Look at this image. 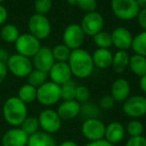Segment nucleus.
Instances as JSON below:
<instances>
[{"mask_svg":"<svg viewBox=\"0 0 146 146\" xmlns=\"http://www.w3.org/2000/svg\"><path fill=\"white\" fill-rule=\"evenodd\" d=\"M67 63L71 69L72 76L78 79H86L91 76L95 68L91 53L83 48L71 51L70 57Z\"/></svg>","mask_w":146,"mask_h":146,"instance_id":"1","label":"nucleus"},{"mask_svg":"<svg viewBox=\"0 0 146 146\" xmlns=\"http://www.w3.org/2000/svg\"><path fill=\"white\" fill-rule=\"evenodd\" d=\"M2 115L6 123L12 127H19L28 116L27 104L21 101L17 96H11L4 101Z\"/></svg>","mask_w":146,"mask_h":146,"instance_id":"2","label":"nucleus"},{"mask_svg":"<svg viewBox=\"0 0 146 146\" xmlns=\"http://www.w3.org/2000/svg\"><path fill=\"white\" fill-rule=\"evenodd\" d=\"M110 7L114 16L122 21L136 19L140 11L136 0H111Z\"/></svg>","mask_w":146,"mask_h":146,"instance_id":"3","label":"nucleus"},{"mask_svg":"<svg viewBox=\"0 0 146 146\" xmlns=\"http://www.w3.org/2000/svg\"><path fill=\"white\" fill-rule=\"evenodd\" d=\"M28 32L36 37L39 40H45L51 34L52 26L51 22L46 15L34 13L28 18L27 21Z\"/></svg>","mask_w":146,"mask_h":146,"instance_id":"4","label":"nucleus"},{"mask_svg":"<svg viewBox=\"0 0 146 146\" xmlns=\"http://www.w3.org/2000/svg\"><path fill=\"white\" fill-rule=\"evenodd\" d=\"M36 101L42 106L49 108L61 101L60 85L48 80L44 84L37 88Z\"/></svg>","mask_w":146,"mask_h":146,"instance_id":"5","label":"nucleus"},{"mask_svg":"<svg viewBox=\"0 0 146 146\" xmlns=\"http://www.w3.org/2000/svg\"><path fill=\"white\" fill-rule=\"evenodd\" d=\"M8 72L18 78H26L33 70V63L31 58L25 57L18 53L10 55L6 62Z\"/></svg>","mask_w":146,"mask_h":146,"instance_id":"6","label":"nucleus"},{"mask_svg":"<svg viewBox=\"0 0 146 146\" xmlns=\"http://www.w3.org/2000/svg\"><path fill=\"white\" fill-rule=\"evenodd\" d=\"M86 35L82 30L80 24L71 23L64 28L62 33V43L71 50L82 48L85 42Z\"/></svg>","mask_w":146,"mask_h":146,"instance_id":"7","label":"nucleus"},{"mask_svg":"<svg viewBox=\"0 0 146 146\" xmlns=\"http://www.w3.org/2000/svg\"><path fill=\"white\" fill-rule=\"evenodd\" d=\"M37 118H38L41 131L53 135L61 129L62 120L59 117L56 110L51 109V108H45L39 113Z\"/></svg>","mask_w":146,"mask_h":146,"instance_id":"8","label":"nucleus"},{"mask_svg":"<svg viewBox=\"0 0 146 146\" xmlns=\"http://www.w3.org/2000/svg\"><path fill=\"white\" fill-rule=\"evenodd\" d=\"M16 53L32 58L41 47V41L29 32L20 34L14 43Z\"/></svg>","mask_w":146,"mask_h":146,"instance_id":"9","label":"nucleus"},{"mask_svg":"<svg viewBox=\"0 0 146 146\" xmlns=\"http://www.w3.org/2000/svg\"><path fill=\"white\" fill-rule=\"evenodd\" d=\"M124 114L131 119H139L146 115V96L130 95L122 105Z\"/></svg>","mask_w":146,"mask_h":146,"instance_id":"10","label":"nucleus"},{"mask_svg":"<svg viewBox=\"0 0 146 146\" xmlns=\"http://www.w3.org/2000/svg\"><path fill=\"white\" fill-rule=\"evenodd\" d=\"M106 125L99 118H91L83 121L81 125V133L85 139L90 141H97L104 139Z\"/></svg>","mask_w":146,"mask_h":146,"instance_id":"11","label":"nucleus"},{"mask_svg":"<svg viewBox=\"0 0 146 146\" xmlns=\"http://www.w3.org/2000/svg\"><path fill=\"white\" fill-rule=\"evenodd\" d=\"M80 26L86 36L93 37L98 32L103 30L104 18L101 13L97 12V11L85 13L81 19Z\"/></svg>","mask_w":146,"mask_h":146,"instance_id":"12","label":"nucleus"},{"mask_svg":"<svg viewBox=\"0 0 146 146\" xmlns=\"http://www.w3.org/2000/svg\"><path fill=\"white\" fill-rule=\"evenodd\" d=\"M110 34L112 39V46L115 47L117 50L128 51L131 49L134 36L128 28L124 26H118L114 28Z\"/></svg>","mask_w":146,"mask_h":146,"instance_id":"13","label":"nucleus"},{"mask_svg":"<svg viewBox=\"0 0 146 146\" xmlns=\"http://www.w3.org/2000/svg\"><path fill=\"white\" fill-rule=\"evenodd\" d=\"M33 67L43 72L48 73L51 67L56 62L52 53V49L48 46H41L37 53L31 58Z\"/></svg>","mask_w":146,"mask_h":146,"instance_id":"14","label":"nucleus"},{"mask_svg":"<svg viewBox=\"0 0 146 146\" xmlns=\"http://www.w3.org/2000/svg\"><path fill=\"white\" fill-rule=\"evenodd\" d=\"M48 77L50 81L62 85L70 81L72 78V72L67 62H55L48 72Z\"/></svg>","mask_w":146,"mask_h":146,"instance_id":"15","label":"nucleus"},{"mask_svg":"<svg viewBox=\"0 0 146 146\" xmlns=\"http://www.w3.org/2000/svg\"><path fill=\"white\" fill-rule=\"evenodd\" d=\"M29 136L20 127L8 129L1 138L2 146H27Z\"/></svg>","mask_w":146,"mask_h":146,"instance_id":"16","label":"nucleus"},{"mask_svg":"<svg viewBox=\"0 0 146 146\" xmlns=\"http://www.w3.org/2000/svg\"><path fill=\"white\" fill-rule=\"evenodd\" d=\"M131 87L130 83L125 78H117L113 81L110 88V95L115 102L123 103L126 99L130 96Z\"/></svg>","mask_w":146,"mask_h":146,"instance_id":"17","label":"nucleus"},{"mask_svg":"<svg viewBox=\"0 0 146 146\" xmlns=\"http://www.w3.org/2000/svg\"><path fill=\"white\" fill-rule=\"evenodd\" d=\"M80 105L76 100H61L56 111L62 121H69L79 116Z\"/></svg>","mask_w":146,"mask_h":146,"instance_id":"18","label":"nucleus"},{"mask_svg":"<svg viewBox=\"0 0 146 146\" xmlns=\"http://www.w3.org/2000/svg\"><path fill=\"white\" fill-rule=\"evenodd\" d=\"M125 126L119 121H112L105 127V135L104 139L107 140L111 144L115 145L123 140L125 137Z\"/></svg>","mask_w":146,"mask_h":146,"instance_id":"19","label":"nucleus"},{"mask_svg":"<svg viewBox=\"0 0 146 146\" xmlns=\"http://www.w3.org/2000/svg\"><path fill=\"white\" fill-rule=\"evenodd\" d=\"M91 55L94 67L99 69H107L111 67L113 52L110 49L96 48Z\"/></svg>","mask_w":146,"mask_h":146,"instance_id":"20","label":"nucleus"},{"mask_svg":"<svg viewBox=\"0 0 146 146\" xmlns=\"http://www.w3.org/2000/svg\"><path fill=\"white\" fill-rule=\"evenodd\" d=\"M53 135L44 131H38L29 136L27 146H57Z\"/></svg>","mask_w":146,"mask_h":146,"instance_id":"21","label":"nucleus"},{"mask_svg":"<svg viewBox=\"0 0 146 146\" xmlns=\"http://www.w3.org/2000/svg\"><path fill=\"white\" fill-rule=\"evenodd\" d=\"M129 59H130V55L128 53V51L117 50L115 53H113V59H112L111 67L113 68L114 72L118 73V74L123 73L128 68Z\"/></svg>","mask_w":146,"mask_h":146,"instance_id":"22","label":"nucleus"},{"mask_svg":"<svg viewBox=\"0 0 146 146\" xmlns=\"http://www.w3.org/2000/svg\"><path fill=\"white\" fill-rule=\"evenodd\" d=\"M128 68L131 70L134 75L142 77L146 74V57L139 54L130 55Z\"/></svg>","mask_w":146,"mask_h":146,"instance_id":"23","label":"nucleus"},{"mask_svg":"<svg viewBox=\"0 0 146 146\" xmlns=\"http://www.w3.org/2000/svg\"><path fill=\"white\" fill-rule=\"evenodd\" d=\"M19 35H20V31H19L18 27L12 23H5L4 25L1 26L0 37L4 42L14 44L15 41L18 39Z\"/></svg>","mask_w":146,"mask_h":146,"instance_id":"24","label":"nucleus"},{"mask_svg":"<svg viewBox=\"0 0 146 146\" xmlns=\"http://www.w3.org/2000/svg\"><path fill=\"white\" fill-rule=\"evenodd\" d=\"M17 97L25 104L32 103L37 98V88L26 82L19 87L18 92H17Z\"/></svg>","mask_w":146,"mask_h":146,"instance_id":"25","label":"nucleus"},{"mask_svg":"<svg viewBox=\"0 0 146 146\" xmlns=\"http://www.w3.org/2000/svg\"><path fill=\"white\" fill-rule=\"evenodd\" d=\"M48 78H49L48 73L33 68V70L29 73V75L26 77V80L28 84L38 88V87H40L42 84H44L45 82L48 81Z\"/></svg>","mask_w":146,"mask_h":146,"instance_id":"26","label":"nucleus"},{"mask_svg":"<svg viewBox=\"0 0 146 146\" xmlns=\"http://www.w3.org/2000/svg\"><path fill=\"white\" fill-rule=\"evenodd\" d=\"M131 49L135 54L146 57V31H141L133 37Z\"/></svg>","mask_w":146,"mask_h":146,"instance_id":"27","label":"nucleus"},{"mask_svg":"<svg viewBox=\"0 0 146 146\" xmlns=\"http://www.w3.org/2000/svg\"><path fill=\"white\" fill-rule=\"evenodd\" d=\"M100 108L98 105L92 103V102H86L80 105V113L79 115L86 119H91V118H98L100 115Z\"/></svg>","mask_w":146,"mask_h":146,"instance_id":"28","label":"nucleus"},{"mask_svg":"<svg viewBox=\"0 0 146 146\" xmlns=\"http://www.w3.org/2000/svg\"><path fill=\"white\" fill-rule=\"evenodd\" d=\"M93 43L97 48H105V49H110V47L112 46V39H111V34L107 31H100L97 34H95L92 37Z\"/></svg>","mask_w":146,"mask_h":146,"instance_id":"29","label":"nucleus"},{"mask_svg":"<svg viewBox=\"0 0 146 146\" xmlns=\"http://www.w3.org/2000/svg\"><path fill=\"white\" fill-rule=\"evenodd\" d=\"M51 49H52L53 56H54V59L56 62H67L69 57H70L71 51H72L63 43L56 44Z\"/></svg>","mask_w":146,"mask_h":146,"instance_id":"30","label":"nucleus"},{"mask_svg":"<svg viewBox=\"0 0 146 146\" xmlns=\"http://www.w3.org/2000/svg\"><path fill=\"white\" fill-rule=\"evenodd\" d=\"M19 127H20L28 136L36 133V132H38L39 129H40L38 118L35 117V116H29V115L25 118V120L22 122V124H21Z\"/></svg>","mask_w":146,"mask_h":146,"instance_id":"31","label":"nucleus"},{"mask_svg":"<svg viewBox=\"0 0 146 146\" xmlns=\"http://www.w3.org/2000/svg\"><path fill=\"white\" fill-rule=\"evenodd\" d=\"M77 84L72 79L60 85L61 100H75V92Z\"/></svg>","mask_w":146,"mask_h":146,"instance_id":"32","label":"nucleus"},{"mask_svg":"<svg viewBox=\"0 0 146 146\" xmlns=\"http://www.w3.org/2000/svg\"><path fill=\"white\" fill-rule=\"evenodd\" d=\"M125 131L130 137L140 136L144 132V125L140 120L131 119L125 126Z\"/></svg>","mask_w":146,"mask_h":146,"instance_id":"33","label":"nucleus"},{"mask_svg":"<svg viewBox=\"0 0 146 146\" xmlns=\"http://www.w3.org/2000/svg\"><path fill=\"white\" fill-rule=\"evenodd\" d=\"M52 0H34L35 13L46 15L52 9Z\"/></svg>","mask_w":146,"mask_h":146,"instance_id":"34","label":"nucleus"},{"mask_svg":"<svg viewBox=\"0 0 146 146\" xmlns=\"http://www.w3.org/2000/svg\"><path fill=\"white\" fill-rule=\"evenodd\" d=\"M90 99V90L86 85H77L75 92V100L79 104L88 102Z\"/></svg>","mask_w":146,"mask_h":146,"instance_id":"35","label":"nucleus"},{"mask_svg":"<svg viewBox=\"0 0 146 146\" xmlns=\"http://www.w3.org/2000/svg\"><path fill=\"white\" fill-rule=\"evenodd\" d=\"M76 6L84 13L96 11L97 9V0H76Z\"/></svg>","mask_w":146,"mask_h":146,"instance_id":"36","label":"nucleus"},{"mask_svg":"<svg viewBox=\"0 0 146 146\" xmlns=\"http://www.w3.org/2000/svg\"><path fill=\"white\" fill-rule=\"evenodd\" d=\"M114 104H115V101L110 94L103 95L98 102V106H99L100 110H103V111H108V110L112 109Z\"/></svg>","mask_w":146,"mask_h":146,"instance_id":"37","label":"nucleus"},{"mask_svg":"<svg viewBox=\"0 0 146 146\" xmlns=\"http://www.w3.org/2000/svg\"><path fill=\"white\" fill-rule=\"evenodd\" d=\"M125 146H146V137L143 135L129 137V139L126 141Z\"/></svg>","mask_w":146,"mask_h":146,"instance_id":"38","label":"nucleus"},{"mask_svg":"<svg viewBox=\"0 0 146 146\" xmlns=\"http://www.w3.org/2000/svg\"><path fill=\"white\" fill-rule=\"evenodd\" d=\"M136 19L142 31H146V9H140Z\"/></svg>","mask_w":146,"mask_h":146,"instance_id":"39","label":"nucleus"},{"mask_svg":"<svg viewBox=\"0 0 146 146\" xmlns=\"http://www.w3.org/2000/svg\"><path fill=\"white\" fill-rule=\"evenodd\" d=\"M8 19V11L6 7L3 6L2 3H0V27L4 25Z\"/></svg>","mask_w":146,"mask_h":146,"instance_id":"40","label":"nucleus"},{"mask_svg":"<svg viewBox=\"0 0 146 146\" xmlns=\"http://www.w3.org/2000/svg\"><path fill=\"white\" fill-rule=\"evenodd\" d=\"M8 75V69L6 63L0 62V83H2Z\"/></svg>","mask_w":146,"mask_h":146,"instance_id":"41","label":"nucleus"},{"mask_svg":"<svg viewBox=\"0 0 146 146\" xmlns=\"http://www.w3.org/2000/svg\"><path fill=\"white\" fill-rule=\"evenodd\" d=\"M83 146H115V145H113V144H111L110 142H108L107 140L101 139V140H97V141L87 142V143Z\"/></svg>","mask_w":146,"mask_h":146,"instance_id":"42","label":"nucleus"},{"mask_svg":"<svg viewBox=\"0 0 146 146\" xmlns=\"http://www.w3.org/2000/svg\"><path fill=\"white\" fill-rule=\"evenodd\" d=\"M10 57V54L9 52L4 48H0V62H3V63H6L7 60L9 59Z\"/></svg>","mask_w":146,"mask_h":146,"instance_id":"43","label":"nucleus"},{"mask_svg":"<svg viewBox=\"0 0 146 146\" xmlns=\"http://www.w3.org/2000/svg\"><path fill=\"white\" fill-rule=\"evenodd\" d=\"M139 86H140V89H141V91L146 95V74L142 76V77H140Z\"/></svg>","mask_w":146,"mask_h":146,"instance_id":"44","label":"nucleus"},{"mask_svg":"<svg viewBox=\"0 0 146 146\" xmlns=\"http://www.w3.org/2000/svg\"><path fill=\"white\" fill-rule=\"evenodd\" d=\"M57 146H80V145L78 143H76L75 141H72V140H65V141L61 142Z\"/></svg>","mask_w":146,"mask_h":146,"instance_id":"45","label":"nucleus"},{"mask_svg":"<svg viewBox=\"0 0 146 146\" xmlns=\"http://www.w3.org/2000/svg\"><path fill=\"white\" fill-rule=\"evenodd\" d=\"M140 9H146V0H136Z\"/></svg>","mask_w":146,"mask_h":146,"instance_id":"46","label":"nucleus"},{"mask_svg":"<svg viewBox=\"0 0 146 146\" xmlns=\"http://www.w3.org/2000/svg\"><path fill=\"white\" fill-rule=\"evenodd\" d=\"M66 1L69 5H75L76 4V0H66Z\"/></svg>","mask_w":146,"mask_h":146,"instance_id":"47","label":"nucleus"},{"mask_svg":"<svg viewBox=\"0 0 146 146\" xmlns=\"http://www.w3.org/2000/svg\"><path fill=\"white\" fill-rule=\"evenodd\" d=\"M3 1H4V0H0V3H2Z\"/></svg>","mask_w":146,"mask_h":146,"instance_id":"48","label":"nucleus"}]
</instances>
